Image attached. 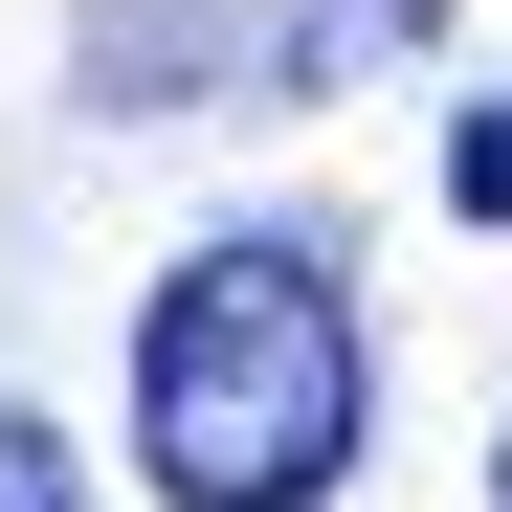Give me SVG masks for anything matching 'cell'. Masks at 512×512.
<instances>
[{"mask_svg":"<svg viewBox=\"0 0 512 512\" xmlns=\"http://www.w3.org/2000/svg\"><path fill=\"white\" fill-rule=\"evenodd\" d=\"M357 423H379V357H357L334 245L245 223L201 268H156V312H134V468H156V512H334Z\"/></svg>","mask_w":512,"mask_h":512,"instance_id":"1","label":"cell"},{"mask_svg":"<svg viewBox=\"0 0 512 512\" xmlns=\"http://www.w3.org/2000/svg\"><path fill=\"white\" fill-rule=\"evenodd\" d=\"M446 45V0H90V112H201V90H357Z\"/></svg>","mask_w":512,"mask_h":512,"instance_id":"2","label":"cell"},{"mask_svg":"<svg viewBox=\"0 0 512 512\" xmlns=\"http://www.w3.org/2000/svg\"><path fill=\"white\" fill-rule=\"evenodd\" d=\"M0 512H90V490H67V423H45V401H0Z\"/></svg>","mask_w":512,"mask_h":512,"instance_id":"3","label":"cell"},{"mask_svg":"<svg viewBox=\"0 0 512 512\" xmlns=\"http://www.w3.org/2000/svg\"><path fill=\"white\" fill-rule=\"evenodd\" d=\"M446 201H468V223H512V112H468V134H446Z\"/></svg>","mask_w":512,"mask_h":512,"instance_id":"4","label":"cell"},{"mask_svg":"<svg viewBox=\"0 0 512 512\" xmlns=\"http://www.w3.org/2000/svg\"><path fill=\"white\" fill-rule=\"evenodd\" d=\"M490 512H512V423H490Z\"/></svg>","mask_w":512,"mask_h":512,"instance_id":"5","label":"cell"}]
</instances>
